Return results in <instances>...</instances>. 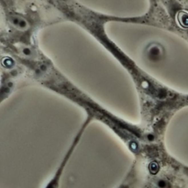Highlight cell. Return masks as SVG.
I'll list each match as a JSON object with an SVG mask.
<instances>
[{
  "label": "cell",
  "instance_id": "cell-1",
  "mask_svg": "<svg viewBox=\"0 0 188 188\" xmlns=\"http://www.w3.org/2000/svg\"><path fill=\"white\" fill-rule=\"evenodd\" d=\"M177 19L180 25L184 28H188V13L179 11L177 14Z\"/></svg>",
  "mask_w": 188,
  "mask_h": 188
},
{
  "label": "cell",
  "instance_id": "cell-2",
  "mask_svg": "<svg viewBox=\"0 0 188 188\" xmlns=\"http://www.w3.org/2000/svg\"><path fill=\"white\" fill-rule=\"evenodd\" d=\"M159 165H158L157 163H156V162H153L150 164V166H149V169H150L151 173H153V174H156V173H158V171H159Z\"/></svg>",
  "mask_w": 188,
  "mask_h": 188
}]
</instances>
